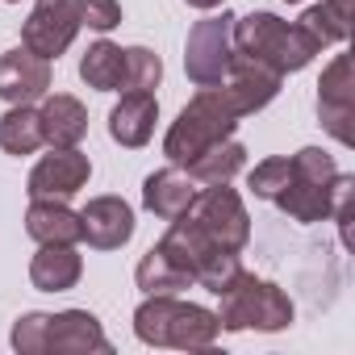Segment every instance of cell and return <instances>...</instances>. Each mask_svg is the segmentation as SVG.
<instances>
[{"mask_svg":"<svg viewBox=\"0 0 355 355\" xmlns=\"http://www.w3.org/2000/svg\"><path fill=\"white\" fill-rule=\"evenodd\" d=\"M184 5H193V9H218V5H226V0H184Z\"/></svg>","mask_w":355,"mask_h":355,"instance_id":"cell-30","label":"cell"},{"mask_svg":"<svg viewBox=\"0 0 355 355\" xmlns=\"http://www.w3.org/2000/svg\"><path fill=\"white\" fill-rule=\"evenodd\" d=\"M5 5H17V0H5Z\"/></svg>","mask_w":355,"mask_h":355,"instance_id":"cell-32","label":"cell"},{"mask_svg":"<svg viewBox=\"0 0 355 355\" xmlns=\"http://www.w3.org/2000/svg\"><path fill=\"white\" fill-rule=\"evenodd\" d=\"M280 71H272L268 63H259V59H251V55H243V51H234V59H230V71H226V80H222V88L230 92V101L239 105V113L247 117V113H259V109H268L272 101H276V92H280Z\"/></svg>","mask_w":355,"mask_h":355,"instance_id":"cell-12","label":"cell"},{"mask_svg":"<svg viewBox=\"0 0 355 355\" xmlns=\"http://www.w3.org/2000/svg\"><path fill=\"white\" fill-rule=\"evenodd\" d=\"M234 51L268 63L272 71L288 76V71H301L313 63L318 46L301 34L297 21H280L276 13H247V17H234Z\"/></svg>","mask_w":355,"mask_h":355,"instance_id":"cell-5","label":"cell"},{"mask_svg":"<svg viewBox=\"0 0 355 355\" xmlns=\"http://www.w3.org/2000/svg\"><path fill=\"white\" fill-rule=\"evenodd\" d=\"M121 55H125V84H121V92H155L159 80H163L159 55L146 51V46H121Z\"/></svg>","mask_w":355,"mask_h":355,"instance_id":"cell-24","label":"cell"},{"mask_svg":"<svg viewBox=\"0 0 355 355\" xmlns=\"http://www.w3.org/2000/svg\"><path fill=\"white\" fill-rule=\"evenodd\" d=\"M38 125L46 146H80L88 134V109L67 92H46L38 101Z\"/></svg>","mask_w":355,"mask_h":355,"instance_id":"cell-16","label":"cell"},{"mask_svg":"<svg viewBox=\"0 0 355 355\" xmlns=\"http://www.w3.org/2000/svg\"><path fill=\"white\" fill-rule=\"evenodd\" d=\"M243 167H247V146L234 142V138H222V142L205 146L197 159L184 163V171L193 175L197 184H230Z\"/></svg>","mask_w":355,"mask_h":355,"instance_id":"cell-20","label":"cell"},{"mask_svg":"<svg viewBox=\"0 0 355 355\" xmlns=\"http://www.w3.org/2000/svg\"><path fill=\"white\" fill-rule=\"evenodd\" d=\"M322 5H326L338 21H347V26H351V0H322Z\"/></svg>","mask_w":355,"mask_h":355,"instance_id":"cell-29","label":"cell"},{"mask_svg":"<svg viewBox=\"0 0 355 355\" xmlns=\"http://www.w3.org/2000/svg\"><path fill=\"white\" fill-rule=\"evenodd\" d=\"M230 59H234V13H218V17H205L189 30V42H184V71L197 88H214L226 80L230 71Z\"/></svg>","mask_w":355,"mask_h":355,"instance_id":"cell-7","label":"cell"},{"mask_svg":"<svg viewBox=\"0 0 355 355\" xmlns=\"http://www.w3.org/2000/svg\"><path fill=\"white\" fill-rule=\"evenodd\" d=\"M288 163H293V175L272 205H280V214H288L301 226L326 222L334 209V180H338L334 155H326L322 146H301L297 155H288Z\"/></svg>","mask_w":355,"mask_h":355,"instance_id":"cell-4","label":"cell"},{"mask_svg":"<svg viewBox=\"0 0 355 355\" xmlns=\"http://www.w3.org/2000/svg\"><path fill=\"white\" fill-rule=\"evenodd\" d=\"M0 146L9 155H34L42 146V125H38V109L34 105H9V113L0 117Z\"/></svg>","mask_w":355,"mask_h":355,"instance_id":"cell-23","label":"cell"},{"mask_svg":"<svg viewBox=\"0 0 355 355\" xmlns=\"http://www.w3.org/2000/svg\"><path fill=\"white\" fill-rule=\"evenodd\" d=\"M284 5H301V0H284Z\"/></svg>","mask_w":355,"mask_h":355,"instance_id":"cell-31","label":"cell"},{"mask_svg":"<svg viewBox=\"0 0 355 355\" xmlns=\"http://www.w3.org/2000/svg\"><path fill=\"white\" fill-rule=\"evenodd\" d=\"M80 30H84V26H80L76 0H38L34 13H30L26 26H21V46L55 63L59 55H67V46L76 42Z\"/></svg>","mask_w":355,"mask_h":355,"instance_id":"cell-9","label":"cell"},{"mask_svg":"<svg viewBox=\"0 0 355 355\" xmlns=\"http://www.w3.org/2000/svg\"><path fill=\"white\" fill-rule=\"evenodd\" d=\"M26 234L38 247L42 243H84L80 214L67 201H30V209H26Z\"/></svg>","mask_w":355,"mask_h":355,"instance_id":"cell-19","label":"cell"},{"mask_svg":"<svg viewBox=\"0 0 355 355\" xmlns=\"http://www.w3.org/2000/svg\"><path fill=\"white\" fill-rule=\"evenodd\" d=\"M155 121H159V101H155V92H121V101H117L113 113H109V134H113V142L138 150V146L150 142Z\"/></svg>","mask_w":355,"mask_h":355,"instance_id":"cell-17","label":"cell"},{"mask_svg":"<svg viewBox=\"0 0 355 355\" xmlns=\"http://www.w3.org/2000/svg\"><path fill=\"white\" fill-rule=\"evenodd\" d=\"M297 26H301V34H305V38H309L318 51H322V46H334V42H347V38H351V26H347V21H338V17H334L326 5H309V9L301 13V21H297Z\"/></svg>","mask_w":355,"mask_h":355,"instance_id":"cell-25","label":"cell"},{"mask_svg":"<svg viewBox=\"0 0 355 355\" xmlns=\"http://www.w3.org/2000/svg\"><path fill=\"white\" fill-rule=\"evenodd\" d=\"M92 175V159L80 146H51V155H42L26 180L30 201H67L76 197Z\"/></svg>","mask_w":355,"mask_h":355,"instance_id":"cell-8","label":"cell"},{"mask_svg":"<svg viewBox=\"0 0 355 355\" xmlns=\"http://www.w3.org/2000/svg\"><path fill=\"white\" fill-rule=\"evenodd\" d=\"M134 280H138V288H142V293H180V288H193V276H189L180 263H175L159 243L138 259Z\"/></svg>","mask_w":355,"mask_h":355,"instance_id":"cell-22","label":"cell"},{"mask_svg":"<svg viewBox=\"0 0 355 355\" xmlns=\"http://www.w3.org/2000/svg\"><path fill=\"white\" fill-rule=\"evenodd\" d=\"M109 355L113 343L105 338L96 313L88 309H63V313H51L46 322V355Z\"/></svg>","mask_w":355,"mask_h":355,"instance_id":"cell-13","label":"cell"},{"mask_svg":"<svg viewBox=\"0 0 355 355\" xmlns=\"http://www.w3.org/2000/svg\"><path fill=\"white\" fill-rule=\"evenodd\" d=\"M134 334L146 347H175V351H209L222 334L214 309L197 301H180L175 293H146L134 309Z\"/></svg>","mask_w":355,"mask_h":355,"instance_id":"cell-1","label":"cell"},{"mask_svg":"<svg viewBox=\"0 0 355 355\" xmlns=\"http://www.w3.org/2000/svg\"><path fill=\"white\" fill-rule=\"evenodd\" d=\"M80 80L88 88H96V92H121V84H125V55H121V46L109 42V38H96L84 51V59H80Z\"/></svg>","mask_w":355,"mask_h":355,"instance_id":"cell-21","label":"cell"},{"mask_svg":"<svg viewBox=\"0 0 355 355\" xmlns=\"http://www.w3.org/2000/svg\"><path fill=\"white\" fill-rule=\"evenodd\" d=\"M80 226L92 251H117L134 239V209L121 197H92L80 209Z\"/></svg>","mask_w":355,"mask_h":355,"instance_id":"cell-14","label":"cell"},{"mask_svg":"<svg viewBox=\"0 0 355 355\" xmlns=\"http://www.w3.org/2000/svg\"><path fill=\"white\" fill-rule=\"evenodd\" d=\"M51 92V59L13 46L0 55V101L5 105H38Z\"/></svg>","mask_w":355,"mask_h":355,"instance_id":"cell-11","label":"cell"},{"mask_svg":"<svg viewBox=\"0 0 355 355\" xmlns=\"http://www.w3.org/2000/svg\"><path fill=\"white\" fill-rule=\"evenodd\" d=\"M318 121L326 125V134L343 146L355 142V80H351V55H334L330 67L318 80Z\"/></svg>","mask_w":355,"mask_h":355,"instance_id":"cell-10","label":"cell"},{"mask_svg":"<svg viewBox=\"0 0 355 355\" xmlns=\"http://www.w3.org/2000/svg\"><path fill=\"white\" fill-rule=\"evenodd\" d=\"M197 180L184 171V167H175V163H167V167H159V171H150L146 180H142V205L155 214V218H163V222H171V218H180L189 205H193V197H197Z\"/></svg>","mask_w":355,"mask_h":355,"instance_id":"cell-15","label":"cell"},{"mask_svg":"<svg viewBox=\"0 0 355 355\" xmlns=\"http://www.w3.org/2000/svg\"><path fill=\"white\" fill-rule=\"evenodd\" d=\"M239 121H243V113H239V105L230 101V92H226L222 84L197 88V96L180 109V117L167 125V138H163L167 163L184 167V163L197 159L205 146L230 138V134L239 130Z\"/></svg>","mask_w":355,"mask_h":355,"instance_id":"cell-2","label":"cell"},{"mask_svg":"<svg viewBox=\"0 0 355 355\" xmlns=\"http://www.w3.org/2000/svg\"><path fill=\"white\" fill-rule=\"evenodd\" d=\"M76 9H80V26L96 30V34H109L121 26V5L117 0H76Z\"/></svg>","mask_w":355,"mask_h":355,"instance_id":"cell-28","label":"cell"},{"mask_svg":"<svg viewBox=\"0 0 355 355\" xmlns=\"http://www.w3.org/2000/svg\"><path fill=\"white\" fill-rule=\"evenodd\" d=\"M84 276V259L76 243H42L38 255L30 259V284L38 293H67Z\"/></svg>","mask_w":355,"mask_h":355,"instance_id":"cell-18","label":"cell"},{"mask_svg":"<svg viewBox=\"0 0 355 355\" xmlns=\"http://www.w3.org/2000/svg\"><path fill=\"white\" fill-rule=\"evenodd\" d=\"M184 218H189L209 243H218L222 251L243 255V247L251 243V214H247L243 197H239L230 184H205V189H197V197H193V205L184 209Z\"/></svg>","mask_w":355,"mask_h":355,"instance_id":"cell-6","label":"cell"},{"mask_svg":"<svg viewBox=\"0 0 355 355\" xmlns=\"http://www.w3.org/2000/svg\"><path fill=\"white\" fill-rule=\"evenodd\" d=\"M222 309H218V322L222 330H263V334H276V330H288L293 326V301L280 284L272 280H259L255 272H239L222 293H218Z\"/></svg>","mask_w":355,"mask_h":355,"instance_id":"cell-3","label":"cell"},{"mask_svg":"<svg viewBox=\"0 0 355 355\" xmlns=\"http://www.w3.org/2000/svg\"><path fill=\"white\" fill-rule=\"evenodd\" d=\"M288 175H293L288 155H272V159H263V163H255V167H251L247 189H251L259 201H276V197L284 193V184H288Z\"/></svg>","mask_w":355,"mask_h":355,"instance_id":"cell-26","label":"cell"},{"mask_svg":"<svg viewBox=\"0 0 355 355\" xmlns=\"http://www.w3.org/2000/svg\"><path fill=\"white\" fill-rule=\"evenodd\" d=\"M46 322L51 313H21L13 322V351L17 355H46Z\"/></svg>","mask_w":355,"mask_h":355,"instance_id":"cell-27","label":"cell"}]
</instances>
